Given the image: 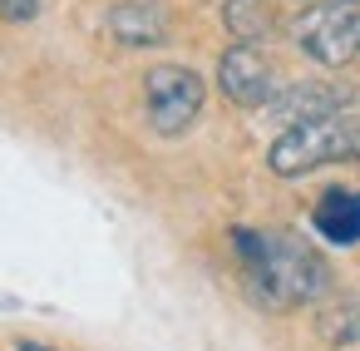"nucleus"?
Instances as JSON below:
<instances>
[{"label": "nucleus", "mask_w": 360, "mask_h": 351, "mask_svg": "<svg viewBox=\"0 0 360 351\" xmlns=\"http://www.w3.org/2000/svg\"><path fill=\"white\" fill-rule=\"evenodd\" d=\"M40 16V0H0V20H11V25H25Z\"/></svg>", "instance_id": "9b49d317"}, {"label": "nucleus", "mask_w": 360, "mask_h": 351, "mask_svg": "<svg viewBox=\"0 0 360 351\" xmlns=\"http://www.w3.org/2000/svg\"><path fill=\"white\" fill-rule=\"evenodd\" d=\"M311 228L335 247H355L360 242V188H326L311 208Z\"/></svg>", "instance_id": "0eeeda50"}, {"label": "nucleus", "mask_w": 360, "mask_h": 351, "mask_svg": "<svg viewBox=\"0 0 360 351\" xmlns=\"http://www.w3.org/2000/svg\"><path fill=\"white\" fill-rule=\"evenodd\" d=\"M15 351H55V346H45V341H15Z\"/></svg>", "instance_id": "f8f14e48"}, {"label": "nucleus", "mask_w": 360, "mask_h": 351, "mask_svg": "<svg viewBox=\"0 0 360 351\" xmlns=\"http://www.w3.org/2000/svg\"><path fill=\"white\" fill-rule=\"evenodd\" d=\"M271 109L291 114V124H296V119H316V114L345 109V94L330 90V85H291V90H281V94L271 99Z\"/></svg>", "instance_id": "9d476101"}, {"label": "nucleus", "mask_w": 360, "mask_h": 351, "mask_svg": "<svg viewBox=\"0 0 360 351\" xmlns=\"http://www.w3.org/2000/svg\"><path fill=\"white\" fill-rule=\"evenodd\" d=\"M202 104H207V85L193 65H148L143 75V114H148V129L158 139H183L198 119H202Z\"/></svg>", "instance_id": "7ed1b4c3"}, {"label": "nucleus", "mask_w": 360, "mask_h": 351, "mask_svg": "<svg viewBox=\"0 0 360 351\" xmlns=\"http://www.w3.org/2000/svg\"><path fill=\"white\" fill-rule=\"evenodd\" d=\"M301 6H360V0H301Z\"/></svg>", "instance_id": "ddd939ff"}, {"label": "nucleus", "mask_w": 360, "mask_h": 351, "mask_svg": "<svg viewBox=\"0 0 360 351\" xmlns=\"http://www.w3.org/2000/svg\"><path fill=\"white\" fill-rule=\"evenodd\" d=\"M217 90L237 104V109H271V99L281 94L271 60L257 45H227L217 60Z\"/></svg>", "instance_id": "39448f33"}, {"label": "nucleus", "mask_w": 360, "mask_h": 351, "mask_svg": "<svg viewBox=\"0 0 360 351\" xmlns=\"http://www.w3.org/2000/svg\"><path fill=\"white\" fill-rule=\"evenodd\" d=\"M222 25H227L232 45H257V40L271 35L276 16H271L266 0H227V6H222Z\"/></svg>", "instance_id": "1a4fd4ad"}, {"label": "nucleus", "mask_w": 360, "mask_h": 351, "mask_svg": "<svg viewBox=\"0 0 360 351\" xmlns=\"http://www.w3.org/2000/svg\"><path fill=\"white\" fill-rule=\"evenodd\" d=\"M232 252L242 262L247 292L257 307L266 312H291L306 302H321L330 292V272L326 257L316 247H306L291 233H252V228H232Z\"/></svg>", "instance_id": "f257e3e1"}, {"label": "nucleus", "mask_w": 360, "mask_h": 351, "mask_svg": "<svg viewBox=\"0 0 360 351\" xmlns=\"http://www.w3.org/2000/svg\"><path fill=\"white\" fill-rule=\"evenodd\" d=\"M316 331L330 346H355L360 341V297L355 292H326L316 302Z\"/></svg>", "instance_id": "6e6552de"}, {"label": "nucleus", "mask_w": 360, "mask_h": 351, "mask_svg": "<svg viewBox=\"0 0 360 351\" xmlns=\"http://www.w3.org/2000/svg\"><path fill=\"white\" fill-rule=\"evenodd\" d=\"M104 25L119 45H134V50H153L168 40V11L158 0H119L104 16Z\"/></svg>", "instance_id": "423d86ee"}, {"label": "nucleus", "mask_w": 360, "mask_h": 351, "mask_svg": "<svg viewBox=\"0 0 360 351\" xmlns=\"http://www.w3.org/2000/svg\"><path fill=\"white\" fill-rule=\"evenodd\" d=\"M291 40L311 65L345 70L360 60V6H306Z\"/></svg>", "instance_id": "20e7f679"}, {"label": "nucleus", "mask_w": 360, "mask_h": 351, "mask_svg": "<svg viewBox=\"0 0 360 351\" xmlns=\"http://www.w3.org/2000/svg\"><path fill=\"white\" fill-rule=\"evenodd\" d=\"M326 164H360V114L335 109V114L296 119L266 149V168L276 178H306Z\"/></svg>", "instance_id": "f03ea898"}]
</instances>
